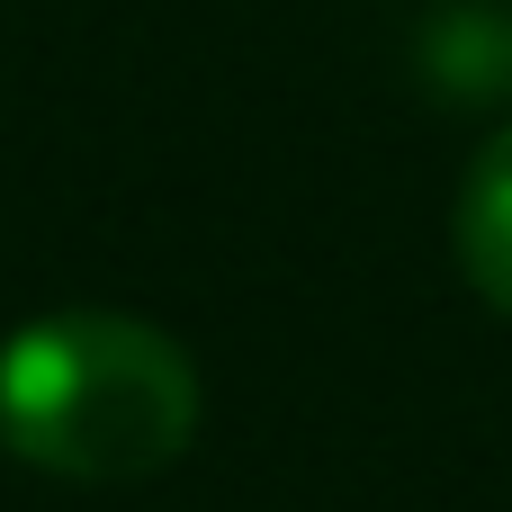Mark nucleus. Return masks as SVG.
I'll return each mask as SVG.
<instances>
[{
	"label": "nucleus",
	"mask_w": 512,
	"mask_h": 512,
	"mask_svg": "<svg viewBox=\"0 0 512 512\" xmlns=\"http://www.w3.org/2000/svg\"><path fill=\"white\" fill-rule=\"evenodd\" d=\"M0 441L72 486L162 477L198 441V369L135 315H45L0 342Z\"/></svg>",
	"instance_id": "obj_1"
},
{
	"label": "nucleus",
	"mask_w": 512,
	"mask_h": 512,
	"mask_svg": "<svg viewBox=\"0 0 512 512\" xmlns=\"http://www.w3.org/2000/svg\"><path fill=\"white\" fill-rule=\"evenodd\" d=\"M450 243H459L468 288H477L495 315H512V126L486 135V153L468 162L459 207H450Z\"/></svg>",
	"instance_id": "obj_2"
},
{
	"label": "nucleus",
	"mask_w": 512,
	"mask_h": 512,
	"mask_svg": "<svg viewBox=\"0 0 512 512\" xmlns=\"http://www.w3.org/2000/svg\"><path fill=\"white\" fill-rule=\"evenodd\" d=\"M423 72L441 99L477 108V99H504L512 90V18L504 9H441L423 27Z\"/></svg>",
	"instance_id": "obj_3"
}]
</instances>
